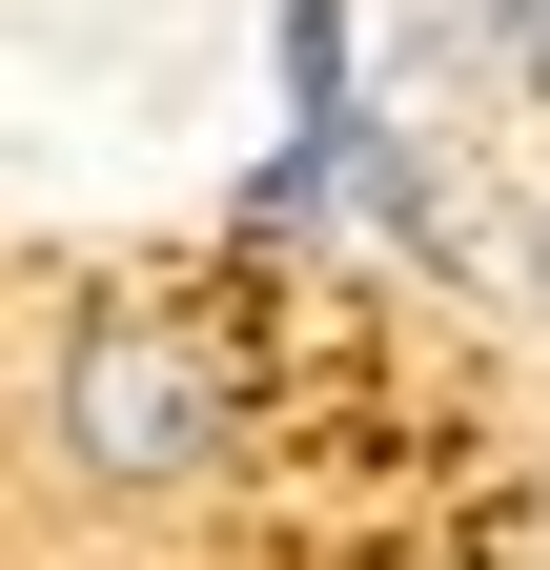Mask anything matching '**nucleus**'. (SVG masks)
<instances>
[{"instance_id":"f257e3e1","label":"nucleus","mask_w":550,"mask_h":570,"mask_svg":"<svg viewBox=\"0 0 550 570\" xmlns=\"http://www.w3.org/2000/svg\"><path fill=\"white\" fill-rule=\"evenodd\" d=\"M225 428H245V367L184 306H82L61 326V469L82 489H184Z\"/></svg>"},{"instance_id":"f03ea898","label":"nucleus","mask_w":550,"mask_h":570,"mask_svg":"<svg viewBox=\"0 0 550 570\" xmlns=\"http://www.w3.org/2000/svg\"><path fill=\"white\" fill-rule=\"evenodd\" d=\"M469 41H490V61H550V0H469Z\"/></svg>"},{"instance_id":"7ed1b4c3","label":"nucleus","mask_w":550,"mask_h":570,"mask_svg":"<svg viewBox=\"0 0 550 570\" xmlns=\"http://www.w3.org/2000/svg\"><path fill=\"white\" fill-rule=\"evenodd\" d=\"M530 285H550V225H530Z\"/></svg>"}]
</instances>
